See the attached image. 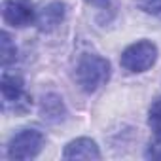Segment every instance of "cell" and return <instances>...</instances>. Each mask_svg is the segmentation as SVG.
Returning a JSON list of instances; mask_svg holds the SVG:
<instances>
[{"mask_svg":"<svg viewBox=\"0 0 161 161\" xmlns=\"http://www.w3.org/2000/svg\"><path fill=\"white\" fill-rule=\"evenodd\" d=\"M110 80V63L101 57L87 53L76 64V82L86 93H95Z\"/></svg>","mask_w":161,"mask_h":161,"instance_id":"cell-1","label":"cell"},{"mask_svg":"<svg viewBox=\"0 0 161 161\" xmlns=\"http://www.w3.org/2000/svg\"><path fill=\"white\" fill-rule=\"evenodd\" d=\"M155 61H157V46L150 40H140L123 49L119 64L127 72L136 74V72H146L148 68H152Z\"/></svg>","mask_w":161,"mask_h":161,"instance_id":"cell-2","label":"cell"},{"mask_svg":"<svg viewBox=\"0 0 161 161\" xmlns=\"http://www.w3.org/2000/svg\"><path fill=\"white\" fill-rule=\"evenodd\" d=\"M0 91L4 99V110L12 108L15 114H25L32 104L31 97L25 93V82L19 74L4 72L0 80Z\"/></svg>","mask_w":161,"mask_h":161,"instance_id":"cell-3","label":"cell"},{"mask_svg":"<svg viewBox=\"0 0 161 161\" xmlns=\"http://www.w3.org/2000/svg\"><path fill=\"white\" fill-rule=\"evenodd\" d=\"M44 146V135L38 129H21L8 142L10 159H32Z\"/></svg>","mask_w":161,"mask_h":161,"instance_id":"cell-4","label":"cell"},{"mask_svg":"<svg viewBox=\"0 0 161 161\" xmlns=\"http://www.w3.org/2000/svg\"><path fill=\"white\" fill-rule=\"evenodd\" d=\"M2 17L8 25L15 29H23L36 21V10L32 0H4Z\"/></svg>","mask_w":161,"mask_h":161,"instance_id":"cell-5","label":"cell"},{"mask_svg":"<svg viewBox=\"0 0 161 161\" xmlns=\"http://www.w3.org/2000/svg\"><path fill=\"white\" fill-rule=\"evenodd\" d=\"M64 159H101V152L95 140L87 136H80L70 140L63 150Z\"/></svg>","mask_w":161,"mask_h":161,"instance_id":"cell-6","label":"cell"},{"mask_svg":"<svg viewBox=\"0 0 161 161\" xmlns=\"http://www.w3.org/2000/svg\"><path fill=\"white\" fill-rule=\"evenodd\" d=\"M64 12H66V8H64L63 2H49L40 12H36V21L34 23L40 31L49 32V31H53L55 27L61 25V21L64 19Z\"/></svg>","mask_w":161,"mask_h":161,"instance_id":"cell-7","label":"cell"},{"mask_svg":"<svg viewBox=\"0 0 161 161\" xmlns=\"http://www.w3.org/2000/svg\"><path fill=\"white\" fill-rule=\"evenodd\" d=\"M40 116L49 121V123H59L66 118V108H64V103L59 95H46L40 103Z\"/></svg>","mask_w":161,"mask_h":161,"instance_id":"cell-8","label":"cell"},{"mask_svg":"<svg viewBox=\"0 0 161 161\" xmlns=\"http://www.w3.org/2000/svg\"><path fill=\"white\" fill-rule=\"evenodd\" d=\"M0 61H2V66H8V64H12V63H15V59H17V47H15V44L12 42V38H10V34L4 31L2 34H0Z\"/></svg>","mask_w":161,"mask_h":161,"instance_id":"cell-9","label":"cell"},{"mask_svg":"<svg viewBox=\"0 0 161 161\" xmlns=\"http://www.w3.org/2000/svg\"><path fill=\"white\" fill-rule=\"evenodd\" d=\"M148 125L155 135H161V97H157L148 110Z\"/></svg>","mask_w":161,"mask_h":161,"instance_id":"cell-10","label":"cell"},{"mask_svg":"<svg viewBox=\"0 0 161 161\" xmlns=\"http://www.w3.org/2000/svg\"><path fill=\"white\" fill-rule=\"evenodd\" d=\"M136 6L150 15H161V0H135Z\"/></svg>","mask_w":161,"mask_h":161,"instance_id":"cell-11","label":"cell"},{"mask_svg":"<svg viewBox=\"0 0 161 161\" xmlns=\"http://www.w3.org/2000/svg\"><path fill=\"white\" fill-rule=\"evenodd\" d=\"M148 159H161V135H155V140H152L144 153Z\"/></svg>","mask_w":161,"mask_h":161,"instance_id":"cell-12","label":"cell"},{"mask_svg":"<svg viewBox=\"0 0 161 161\" xmlns=\"http://www.w3.org/2000/svg\"><path fill=\"white\" fill-rule=\"evenodd\" d=\"M86 2L91 6H97V8H108L110 6V0H86Z\"/></svg>","mask_w":161,"mask_h":161,"instance_id":"cell-13","label":"cell"}]
</instances>
